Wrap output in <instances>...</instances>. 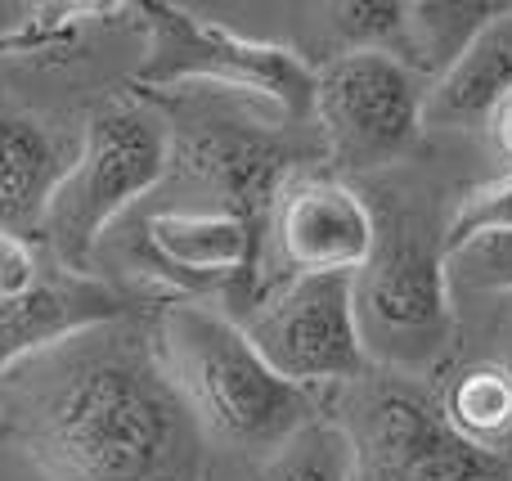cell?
Segmentation results:
<instances>
[{
	"label": "cell",
	"instance_id": "cell-5",
	"mask_svg": "<svg viewBox=\"0 0 512 481\" xmlns=\"http://www.w3.org/2000/svg\"><path fill=\"white\" fill-rule=\"evenodd\" d=\"M131 14H140V32L149 41L135 86L167 90L207 81V86L261 99L283 117H306L315 108V68L292 45L252 41L212 18H194L180 5H162V0L131 5Z\"/></svg>",
	"mask_w": 512,
	"mask_h": 481
},
{
	"label": "cell",
	"instance_id": "cell-16",
	"mask_svg": "<svg viewBox=\"0 0 512 481\" xmlns=\"http://www.w3.org/2000/svg\"><path fill=\"white\" fill-rule=\"evenodd\" d=\"M504 5L468 0V5H405V36H400V63L409 72L441 77L459 50L499 14Z\"/></svg>",
	"mask_w": 512,
	"mask_h": 481
},
{
	"label": "cell",
	"instance_id": "cell-1",
	"mask_svg": "<svg viewBox=\"0 0 512 481\" xmlns=\"http://www.w3.org/2000/svg\"><path fill=\"white\" fill-rule=\"evenodd\" d=\"M0 432L50 481H194L203 432L144 333L95 324L0 374Z\"/></svg>",
	"mask_w": 512,
	"mask_h": 481
},
{
	"label": "cell",
	"instance_id": "cell-10",
	"mask_svg": "<svg viewBox=\"0 0 512 481\" xmlns=\"http://www.w3.org/2000/svg\"><path fill=\"white\" fill-rule=\"evenodd\" d=\"M171 158L198 185L212 189L221 212L239 216L265 243L274 203L283 194V176H288V153L279 144L256 131H243V126H203V131L180 135Z\"/></svg>",
	"mask_w": 512,
	"mask_h": 481
},
{
	"label": "cell",
	"instance_id": "cell-22",
	"mask_svg": "<svg viewBox=\"0 0 512 481\" xmlns=\"http://www.w3.org/2000/svg\"><path fill=\"white\" fill-rule=\"evenodd\" d=\"M508 369H512V365H508Z\"/></svg>",
	"mask_w": 512,
	"mask_h": 481
},
{
	"label": "cell",
	"instance_id": "cell-2",
	"mask_svg": "<svg viewBox=\"0 0 512 481\" xmlns=\"http://www.w3.org/2000/svg\"><path fill=\"white\" fill-rule=\"evenodd\" d=\"M158 365L198 432L270 455L315 419V396L283 383L243 338L239 320L203 302H171L158 320Z\"/></svg>",
	"mask_w": 512,
	"mask_h": 481
},
{
	"label": "cell",
	"instance_id": "cell-15",
	"mask_svg": "<svg viewBox=\"0 0 512 481\" xmlns=\"http://www.w3.org/2000/svg\"><path fill=\"white\" fill-rule=\"evenodd\" d=\"M441 414L463 441L495 455H512V369L508 365H468L441 396Z\"/></svg>",
	"mask_w": 512,
	"mask_h": 481
},
{
	"label": "cell",
	"instance_id": "cell-21",
	"mask_svg": "<svg viewBox=\"0 0 512 481\" xmlns=\"http://www.w3.org/2000/svg\"><path fill=\"white\" fill-rule=\"evenodd\" d=\"M490 135H495L499 153H504V158L512 162V99L495 113V122H490Z\"/></svg>",
	"mask_w": 512,
	"mask_h": 481
},
{
	"label": "cell",
	"instance_id": "cell-3",
	"mask_svg": "<svg viewBox=\"0 0 512 481\" xmlns=\"http://www.w3.org/2000/svg\"><path fill=\"white\" fill-rule=\"evenodd\" d=\"M351 302L369 369L414 383L432 374L454 342V288L441 234H427L418 221L378 225L369 261L351 275Z\"/></svg>",
	"mask_w": 512,
	"mask_h": 481
},
{
	"label": "cell",
	"instance_id": "cell-7",
	"mask_svg": "<svg viewBox=\"0 0 512 481\" xmlns=\"http://www.w3.org/2000/svg\"><path fill=\"white\" fill-rule=\"evenodd\" d=\"M328 153L346 171L391 167L423 140V86L387 50H342L315 72V108Z\"/></svg>",
	"mask_w": 512,
	"mask_h": 481
},
{
	"label": "cell",
	"instance_id": "cell-12",
	"mask_svg": "<svg viewBox=\"0 0 512 481\" xmlns=\"http://www.w3.org/2000/svg\"><path fill=\"white\" fill-rule=\"evenodd\" d=\"M512 99V5H504L459 59L423 86V131H486Z\"/></svg>",
	"mask_w": 512,
	"mask_h": 481
},
{
	"label": "cell",
	"instance_id": "cell-19",
	"mask_svg": "<svg viewBox=\"0 0 512 481\" xmlns=\"http://www.w3.org/2000/svg\"><path fill=\"white\" fill-rule=\"evenodd\" d=\"M512 230V171L499 180H486V185L468 189L459 198V207L450 212L441 230V248L454 252L459 243L481 239V234H504Z\"/></svg>",
	"mask_w": 512,
	"mask_h": 481
},
{
	"label": "cell",
	"instance_id": "cell-11",
	"mask_svg": "<svg viewBox=\"0 0 512 481\" xmlns=\"http://www.w3.org/2000/svg\"><path fill=\"white\" fill-rule=\"evenodd\" d=\"M126 315V297L113 284L95 275H72L63 266H50L36 275L18 302L0 306V374L18 360L54 347V342L86 333L95 324H113Z\"/></svg>",
	"mask_w": 512,
	"mask_h": 481
},
{
	"label": "cell",
	"instance_id": "cell-14",
	"mask_svg": "<svg viewBox=\"0 0 512 481\" xmlns=\"http://www.w3.org/2000/svg\"><path fill=\"white\" fill-rule=\"evenodd\" d=\"M149 248L158 261L185 270V275H256L261 270V248L239 216L221 212H158L144 225Z\"/></svg>",
	"mask_w": 512,
	"mask_h": 481
},
{
	"label": "cell",
	"instance_id": "cell-18",
	"mask_svg": "<svg viewBox=\"0 0 512 481\" xmlns=\"http://www.w3.org/2000/svg\"><path fill=\"white\" fill-rule=\"evenodd\" d=\"M445 275H450V288L512 293V230L481 234V239H468L454 252H445Z\"/></svg>",
	"mask_w": 512,
	"mask_h": 481
},
{
	"label": "cell",
	"instance_id": "cell-6",
	"mask_svg": "<svg viewBox=\"0 0 512 481\" xmlns=\"http://www.w3.org/2000/svg\"><path fill=\"white\" fill-rule=\"evenodd\" d=\"M355 481H512V455H495L445 423L441 401L414 378H378L342 423Z\"/></svg>",
	"mask_w": 512,
	"mask_h": 481
},
{
	"label": "cell",
	"instance_id": "cell-8",
	"mask_svg": "<svg viewBox=\"0 0 512 481\" xmlns=\"http://www.w3.org/2000/svg\"><path fill=\"white\" fill-rule=\"evenodd\" d=\"M239 329L256 356L301 392L369 374V356L355 329L351 275H292L248 306Z\"/></svg>",
	"mask_w": 512,
	"mask_h": 481
},
{
	"label": "cell",
	"instance_id": "cell-9",
	"mask_svg": "<svg viewBox=\"0 0 512 481\" xmlns=\"http://www.w3.org/2000/svg\"><path fill=\"white\" fill-rule=\"evenodd\" d=\"M270 230L292 275H355L373 252L378 216L351 185L306 176L283 185Z\"/></svg>",
	"mask_w": 512,
	"mask_h": 481
},
{
	"label": "cell",
	"instance_id": "cell-4",
	"mask_svg": "<svg viewBox=\"0 0 512 481\" xmlns=\"http://www.w3.org/2000/svg\"><path fill=\"white\" fill-rule=\"evenodd\" d=\"M171 167V135L135 104H104L86 122L81 149L45 203V248L72 275H90L95 243L135 198H144Z\"/></svg>",
	"mask_w": 512,
	"mask_h": 481
},
{
	"label": "cell",
	"instance_id": "cell-17",
	"mask_svg": "<svg viewBox=\"0 0 512 481\" xmlns=\"http://www.w3.org/2000/svg\"><path fill=\"white\" fill-rule=\"evenodd\" d=\"M256 481H355L351 437L337 419H310L261 459Z\"/></svg>",
	"mask_w": 512,
	"mask_h": 481
},
{
	"label": "cell",
	"instance_id": "cell-13",
	"mask_svg": "<svg viewBox=\"0 0 512 481\" xmlns=\"http://www.w3.org/2000/svg\"><path fill=\"white\" fill-rule=\"evenodd\" d=\"M72 158H63L36 117L0 108V230H41L45 203L63 180Z\"/></svg>",
	"mask_w": 512,
	"mask_h": 481
},
{
	"label": "cell",
	"instance_id": "cell-20",
	"mask_svg": "<svg viewBox=\"0 0 512 481\" xmlns=\"http://www.w3.org/2000/svg\"><path fill=\"white\" fill-rule=\"evenodd\" d=\"M36 275H41V261H36L32 243L23 234L0 230V306L18 302L36 284Z\"/></svg>",
	"mask_w": 512,
	"mask_h": 481
}]
</instances>
